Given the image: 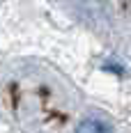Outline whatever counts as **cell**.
<instances>
[{
    "mask_svg": "<svg viewBox=\"0 0 131 133\" xmlns=\"http://www.w3.org/2000/svg\"><path fill=\"white\" fill-rule=\"evenodd\" d=\"M76 133H113L110 126L106 122H99V119H85L78 124Z\"/></svg>",
    "mask_w": 131,
    "mask_h": 133,
    "instance_id": "cell-1",
    "label": "cell"
}]
</instances>
